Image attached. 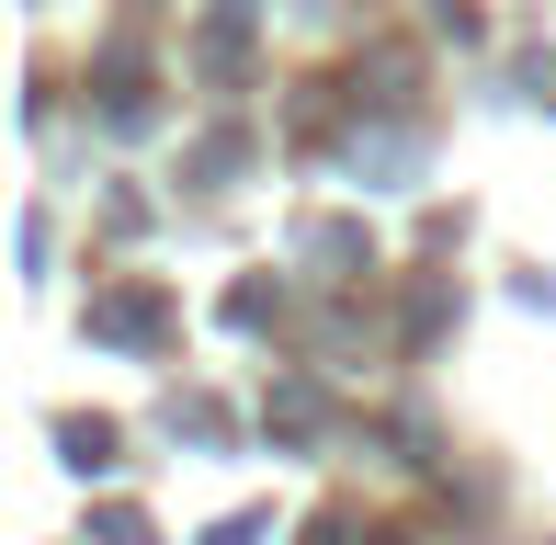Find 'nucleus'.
<instances>
[{
	"mask_svg": "<svg viewBox=\"0 0 556 545\" xmlns=\"http://www.w3.org/2000/svg\"><path fill=\"white\" fill-rule=\"evenodd\" d=\"M103 545H148V523L137 511H103Z\"/></svg>",
	"mask_w": 556,
	"mask_h": 545,
	"instance_id": "4",
	"label": "nucleus"
},
{
	"mask_svg": "<svg viewBox=\"0 0 556 545\" xmlns=\"http://www.w3.org/2000/svg\"><path fill=\"white\" fill-rule=\"evenodd\" d=\"M239 46H250V0H216V12H205V68H216V80L239 68Z\"/></svg>",
	"mask_w": 556,
	"mask_h": 545,
	"instance_id": "2",
	"label": "nucleus"
},
{
	"mask_svg": "<svg viewBox=\"0 0 556 545\" xmlns=\"http://www.w3.org/2000/svg\"><path fill=\"white\" fill-rule=\"evenodd\" d=\"M91 330H103V341H125V353H148V341L170 330V307H160L148 284H125V295H103V307H91Z\"/></svg>",
	"mask_w": 556,
	"mask_h": 545,
	"instance_id": "1",
	"label": "nucleus"
},
{
	"mask_svg": "<svg viewBox=\"0 0 556 545\" xmlns=\"http://www.w3.org/2000/svg\"><path fill=\"white\" fill-rule=\"evenodd\" d=\"M68 466H80V478H103V466H114V420H68Z\"/></svg>",
	"mask_w": 556,
	"mask_h": 545,
	"instance_id": "3",
	"label": "nucleus"
}]
</instances>
